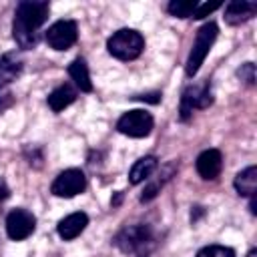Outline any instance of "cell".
Returning <instances> with one entry per match:
<instances>
[{
  "label": "cell",
  "instance_id": "ba28073f",
  "mask_svg": "<svg viewBox=\"0 0 257 257\" xmlns=\"http://www.w3.org/2000/svg\"><path fill=\"white\" fill-rule=\"evenodd\" d=\"M36 229V217L28 209H12L6 217V233L12 241H24L28 239Z\"/></svg>",
  "mask_w": 257,
  "mask_h": 257
},
{
  "label": "cell",
  "instance_id": "5bb4252c",
  "mask_svg": "<svg viewBox=\"0 0 257 257\" xmlns=\"http://www.w3.org/2000/svg\"><path fill=\"white\" fill-rule=\"evenodd\" d=\"M233 185L241 197H249V199L255 197V193H257V167L251 165V167L243 169L241 173H237Z\"/></svg>",
  "mask_w": 257,
  "mask_h": 257
},
{
  "label": "cell",
  "instance_id": "3957f363",
  "mask_svg": "<svg viewBox=\"0 0 257 257\" xmlns=\"http://www.w3.org/2000/svg\"><path fill=\"white\" fill-rule=\"evenodd\" d=\"M112 243L122 253H137L139 257H145L153 245V231L149 225H128L114 235Z\"/></svg>",
  "mask_w": 257,
  "mask_h": 257
},
{
  "label": "cell",
  "instance_id": "603a6c76",
  "mask_svg": "<svg viewBox=\"0 0 257 257\" xmlns=\"http://www.w3.org/2000/svg\"><path fill=\"white\" fill-rule=\"evenodd\" d=\"M137 98H141V100H149V102H159V100H161V92H151V94H141V96H137Z\"/></svg>",
  "mask_w": 257,
  "mask_h": 257
},
{
  "label": "cell",
  "instance_id": "7402d4cb",
  "mask_svg": "<svg viewBox=\"0 0 257 257\" xmlns=\"http://www.w3.org/2000/svg\"><path fill=\"white\" fill-rule=\"evenodd\" d=\"M239 76L241 80H245L247 84H255V66L251 62H245L241 68H239Z\"/></svg>",
  "mask_w": 257,
  "mask_h": 257
},
{
  "label": "cell",
  "instance_id": "8992f818",
  "mask_svg": "<svg viewBox=\"0 0 257 257\" xmlns=\"http://www.w3.org/2000/svg\"><path fill=\"white\" fill-rule=\"evenodd\" d=\"M213 104V92L209 82H193L183 90L181 96V120H189L195 108H207Z\"/></svg>",
  "mask_w": 257,
  "mask_h": 257
},
{
  "label": "cell",
  "instance_id": "7a4b0ae2",
  "mask_svg": "<svg viewBox=\"0 0 257 257\" xmlns=\"http://www.w3.org/2000/svg\"><path fill=\"white\" fill-rule=\"evenodd\" d=\"M106 48L118 60H135L145 50V38L135 28H120L106 40Z\"/></svg>",
  "mask_w": 257,
  "mask_h": 257
},
{
  "label": "cell",
  "instance_id": "d4e9b609",
  "mask_svg": "<svg viewBox=\"0 0 257 257\" xmlns=\"http://www.w3.org/2000/svg\"><path fill=\"white\" fill-rule=\"evenodd\" d=\"M247 257H257V251H255V249H253V251H249V255H247Z\"/></svg>",
  "mask_w": 257,
  "mask_h": 257
},
{
  "label": "cell",
  "instance_id": "cb8c5ba5",
  "mask_svg": "<svg viewBox=\"0 0 257 257\" xmlns=\"http://www.w3.org/2000/svg\"><path fill=\"white\" fill-rule=\"evenodd\" d=\"M8 197V187H6V183L0 179V201H4Z\"/></svg>",
  "mask_w": 257,
  "mask_h": 257
},
{
  "label": "cell",
  "instance_id": "ffe728a7",
  "mask_svg": "<svg viewBox=\"0 0 257 257\" xmlns=\"http://www.w3.org/2000/svg\"><path fill=\"white\" fill-rule=\"evenodd\" d=\"M219 6H221V2H203V4H197V8H195V12H193L191 18H195V20L205 18V16H209L211 12H215Z\"/></svg>",
  "mask_w": 257,
  "mask_h": 257
},
{
  "label": "cell",
  "instance_id": "2e32d148",
  "mask_svg": "<svg viewBox=\"0 0 257 257\" xmlns=\"http://www.w3.org/2000/svg\"><path fill=\"white\" fill-rule=\"evenodd\" d=\"M74 100H76V90H74L70 84H60L58 88H54V90L48 94V106H50L54 112L64 110V108L70 106Z\"/></svg>",
  "mask_w": 257,
  "mask_h": 257
},
{
  "label": "cell",
  "instance_id": "d6986e66",
  "mask_svg": "<svg viewBox=\"0 0 257 257\" xmlns=\"http://www.w3.org/2000/svg\"><path fill=\"white\" fill-rule=\"evenodd\" d=\"M197 257H235V251L225 245H207L197 253Z\"/></svg>",
  "mask_w": 257,
  "mask_h": 257
},
{
  "label": "cell",
  "instance_id": "9c48e42d",
  "mask_svg": "<svg viewBox=\"0 0 257 257\" xmlns=\"http://www.w3.org/2000/svg\"><path fill=\"white\" fill-rule=\"evenodd\" d=\"M78 38L74 20H58L46 30V42L52 50H68Z\"/></svg>",
  "mask_w": 257,
  "mask_h": 257
},
{
  "label": "cell",
  "instance_id": "4fadbf2b",
  "mask_svg": "<svg viewBox=\"0 0 257 257\" xmlns=\"http://www.w3.org/2000/svg\"><path fill=\"white\" fill-rule=\"evenodd\" d=\"M22 72V58L16 52H6L0 58V82L2 84H12Z\"/></svg>",
  "mask_w": 257,
  "mask_h": 257
},
{
  "label": "cell",
  "instance_id": "7c38bea8",
  "mask_svg": "<svg viewBox=\"0 0 257 257\" xmlns=\"http://www.w3.org/2000/svg\"><path fill=\"white\" fill-rule=\"evenodd\" d=\"M257 12V2L247 0H233L225 6V22L231 26H239L247 20H251Z\"/></svg>",
  "mask_w": 257,
  "mask_h": 257
},
{
  "label": "cell",
  "instance_id": "ac0fdd59",
  "mask_svg": "<svg viewBox=\"0 0 257 257\" xmlns=\"http://www.w3.org/2000/svg\"><path fill=\"white\" fill-rule=\"evenodd\" d=\"M197 4L199 2H195V0L193 2L191 0H171L167 4V10L175 18H191L193 12H195V8H197Z\"/></svg>",
  "mask_w": 257,
  "mask_h": 257
},
{
  "label": "cell",
  "instance_id": "e0dca14e",
  "mask_svg": "<svg viewBox=\"0 0 257 257\" xmlns=\"http://www.w3.org/2000/svg\"><path fill=\"white\" fill-rule=\"evenodd\" d=\"M155 169H157V157L147 155V157L139 159V161L133 165V169H131V173H128V181H131L133 185H139V183L147 181V179L155 173Z\"/></svg>",
  "mask_w": 257,
  "mask_h": 257
},
{
  "label": "cell",
  "instance_id": "6da1fadb",
  "mask_svg": "<svg viewBox=\"0 0 257 257\" xmlns=\"http://www.w3.org/2000/svg\"><path fill=\"white\" fill-rule=\"evenodd\" d=\"M50 4L44 0H24L16 6L12 20V36L20 48H34L38 30L48 18Z\"/></svg>",
  "mask_w": 257,
  "mask_h": 257
},
{
  "label": "cell",
  "instance_id": "9a60e30c",
  "mask_svg": "<svg viewBox=\"0 0 257 257\" xmlns=\"http://www.w3.org/2000/svg\"><path fill=\"white\" fill-rule=\"evenodd\" d=\"M68 76L74 80V84L82 90V92H90L92 90V80H90V72H88V64L84 58H74L68 64Z\"/></svg>",
  "mask_w": 257,
  "mask_h": 257
},
{
  "label": "cell",
  "instance_id": "8fae6325",
  "mask_svg": "<svg viewBox=\"0 0 257 257\" xmlns=\"http://www.w3.org/2000/svg\"><path fill=\"white\" fill-rule=\"evenodd\" d=\"M86 225H88V215L82 211H76V213H70L64 219H60L56 225V231H58L60 239L72 241L86 229Z\"/></svg>",
  "mask_w": 257,
  "mask_h": 257
},
{
  "label": "cell",
  "instance_id": "30bf717a",
  "mask_svg": "<svg viewBox=\"0 0 257 257\" xmlns=\"http://www.w3.org/2000/svg\"><path fill=\"white\" fill-rule=\"evenodd\" d=\"M197 173L201 179L205 181H213L221 175V169H223V155L219 149H207L203 151L199 157H197Z\"/></svg>",
  "mask_w": 257,
  "mask_h": 257
},
{
  "label": "cell",
  "instance_id": "52a82bcc",
  "mask_svg": "<svg viewBox=\"0 0 257 257\" xmlns=\"http://www.w3.org/2000/svg\"><path fill=\"white\" fill-rule=\"evenodd\" d=\"M86 189V177L80 169H66L62 171L50 185L52 195L62 197V199H72L80 195Z\"/></svg>",
  "mask_w": 257,
  "mask_h": 257
},
{
  "label": "cell",
  "instance_id": "44dd1931",
  "mask_svg": "<svg viewBox=\"0 0 257 257\" xmlns=\"http://www.w3.org/2000/svg\"><path fill=\"white\" fill-rule=\"evenodd\" d=\"M12 104H14V94H12L10 86L0 82V112H4L6 108H10Z\"/></svg>",
  "mask_w": 257,
  "mask_h": 257
},
{
  "label": "cell",
  "instance_id": "5b68a950",
  "mask_svg": "<svg viewBox=\"0 0 257 257\" xmlns=\"http://www.w3.org/2000/svg\"><path fill=\"white\" fill-rule=\"evenodd\" d=\"M153 126H155L153 114L143 110V108H135V110L124 112L118 118V122H116V131L120 135L131 137V139H145V137H149Z\"/></svg>",
  "mask_w": 257,
  "mask_h": 257
},
{
  "label": "cell",
  "instance_id": "277c9868",
  "mask_svg": "<svg viewBox=\"0 0 257 257\" xmlns=\"http://www.w3.org/2000/svg\"><path fill=\"white\" fill-rule=\"evenodd\" d=\"M217 34H219V26L215 22H207V24H203L197 30L195 42L191 46V52H189V58H187V64H185L187 76H195L199 72V68L205 62V58H207L213 42L217 40Z\"/></svg>",
  "mask_w": 257,
  "mask_h": 257
}]
</instances>
